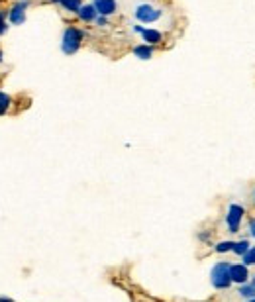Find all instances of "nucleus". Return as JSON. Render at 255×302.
Listing matches in <instances>:
<instances>
[{
    "mask_svg": "<svg viewBox=\"0 0 255 302\" xmlns=\"http://www.w3.org/2000/svg\"><path fill=\"white\" fill-rule=\"evenodd\" d=\"M230 269H232V263L228 261H220L212 267L210 271V283L214 288L218 290H226L232 285V275H230Z\"/></svg>",
    "mask_w": 255,
    "mask_h": 302,
    "instance_id": "f257e3e1",
    "label": "nucleus"
},
{
    "mask_svg": "<svg viewBox=\"0 0 255 302\" xmlns=\"http://www.w3.org/2000/svg\"><path fill=\"white\" fill-rule=\"evenodd\" d=\"M134 16L135 20L141 22V24H155L163 18V10L155 4H151V2H139V4H135Z\"/></svg>",
    "mask_w": 255,
    "mask_h": 302,
    "instance_id": "f03ea898",
    "label": "nucleus"
},
{
    "mask_svg": "<svg viewBox=\"0 0 255 302\" xmlns=\"http://www.w3.org/2000/svg\"><path fill=\"white\" fill-rule=\"evenodd\" d=\"M83 37H85V33L79 30V28L69 26L67 30L63 31V40H61L63 53L65 55H75L77 51H79V47H81V44H83Z\"/></svg>",
    "mask_w": 255,
    "mask_h": 302,
    "instance_id": "7ed1b4c3",
    "label": "nucleus"
},
{
    "mask_svg": "<svg viewBox=\"0 0 255 302\" xmlns=\"http://www.w3.org/2000/svg\"><path fill=\"white\" fill-rule=\"evenodd\" d=\"M243 214H245V208L241 204H230L228 206V212H226V228H228V232H232V234L240 232Z\"/></svg>",
    "mask_w": 255,
    "mask_h": 302,
    "instance_id": "20e7f679",
    "label": "nucleus"
},
{
    "mask_svg": "<svg viewBox=\"0 0 255 302\" xmlns=\"http://www.w3.org/2000/svg\"><path fill=\"white\" fill-rule=\"evenodd\" d=\"M134 31H137V33L143 37V42H145V44H150V46H157V44H161V42H163V33H161L159 30L134 26Z\"/></svg>",
    "mask_w": 255,
    "mask_h": 302,
    "instance_id": "39448f33",
    "label": "nucleus"
},
{
    "mask_svg": "<svg viewBox=\"0 0 255 302\" xmlns=\"http://www.w3.org/2000/svg\"><path fill=\"white\" fill-rule=\"evenodd\" d=\"M28 0H22V2H16L14 6H12V10L8 12V18H10V22L14 24V26H20V24H24L26 22V8H28Z\"/></svg>",
    "mask_w": 255,
    "mask_h": 302,
    "instance_id": "423d86ee",
    "label": "nucleus"
},
{
    "mask_svg": "<svg viewBox=\"0 0 255 302\" xmlns=\"http://www.w3.org/2000/svg\"><path fill=\"white\" fill-rule=\"evenodd\" d=\"M230 275H232V283L243 285V283H247V279H249V269H247V265H243V263H236V265H232Z\"/></svg>",
    "mask_w": 255,
    "mask_h": 302,
    "instance_id": "0eeeda50",
    "label": "nucleus"
},
{
    "mask_svg": "<svg viewBox=\"0 0 255 302\" xmlns=\"http://www.w3.org/2000/svg\"><path fill=\"white\" fill-rule=\"evenodd\" d=\"M92 4H94L98 16H106V18L112 16L118 10V2H116V0H94Z\"/></svg>",
    "mask_w": 255,
    "mask_h": 302,
    "instance_id": "6e6552de",
    "label": "nucleus"
},
{
    "mask_svg": "<svg viewBox=\"0 0 255 302\" xmlns=\"http://www.w3.org/2000/svg\"><path fill=\"white\" fill-rule=\"evenodd\" d=\"M77 16H79L83 22H94V20L98 18V12H96L94 4H83V6L79 8Z\"/></svg>",
    "mask_w": 255,
    "mask_h": 302,
    "instance_id": "1a4fd4ad",
    "label": "nucleus"
},
{
    "mask_svg": "<svg viewBox=\"0 0 255 302\" xmlns=\"http://www.w3.org/2000/svg\"><path fill=\"white\" fill-rule=\"evenodd\" d=\"M134 55L137 59H143V61L151 59L153 57V46H150V44H139V46L134 47Z\"/></svg>",
    "mask_w": 255,
    "mask_h": 302,
    "instance_id": "9d476101",
    "label": "nucleus"
},
{
    "mask_svg": "<svg viewBox=\"0 0 255 302\" xmlns=\"http://www.w3.org/2000/svg\"><path fill=\"white\" fill-rule=\"evenodd\" d=\"M238 294L245 300H251V298H255V285L253 283H243L238 288Z\"/></svg>",
    "mask_w": 255,
    "mask_h": 302,
    "instance_id": "9b49d317",
    "label": "nucleus"
},
{
    "mask_svg": "<svg viewBox=\"0 0 255 302\" xmlns=\"http://www.w3.org/2000/svg\"><path fill=\"white\" fill-rule=\"evenodd\" d=\"M251 249V243H249V240H240V242H236L234 243V253L236 255H240V257H243L247 251Z\"/></svg>",
    "mask_w": 255,
    "mask_h": 302,
    "instance_id": "f8f14e48",
    "label": "nucleus"
},
{
    "mask_svg": "<svg viewBox=\"0 0 255 302\" xmlns=\"http://www.w3.org/2000/svg\"><path fill=\"white\" fill-rule=\"evenodd\" d=\"M61 6L67 10V12H79V8L83 6V0H61Z\"/></svg>",
    "mask_w": 255,
    "mask_h": 302,
    "instance_id": "ddd939ff",
    "label": "nucleus"
},
{
    "mask_svg": "<svg viewBox=\"0 0 255 302\" xmlns=\"http://www.w3.org/2000/svg\"><path fill=\"white\" fill-rule=\"evenodd\" d=\"M234 243L236 242H232V240H224V242H220V243H216V253H228V251H234Z\"/></svg>",
    "mask_w": 255,
    "mask_h": 302,
    "instance_id": "4468645a",
    "label": "nucleus"
},
{
    "mask_svg": "<svg viewBox=\"0 0 255 302\" xmlns=\"http://www.w3.org/2000/svg\"><path fill=\"white\" fill-rule=\"evenodd\" d=\"M10 102H12V100H10V96H8L6 92L0 91V114H4V112L10 108Z\"/></svg>",
    "mask_w": 255,
    "mask_h": 302,
    "instance_id": "2eb2a0df",
    "label": "nucleus"
},
{
    "mask_svg": "<svg viewBox=\"0 0 255 302\" xmlns=\"http://www.w3.org/2000/svg\"><path fill=\"white\" fill-rule=\"evenodd\" d=\"M241 263H243V265H247V267H249V265H255V247H251L245 255L241 257Z\"/></svg>",
    "mask_w": 255,
    "mask_h": 302,
    "instance_id": "dca6fc26",
    "label": "nucleus"
},
{
    "mask_svg": "<svg viewBox=\"0 0 255 302\" xmlns=\"http://www.w3.org/2000/svg\"><path fill=\"white\" fill-rule=\"evenodd\" d=\"M6 30H8V26H6V14L0 12V35H4Z\"/></svg>",
    "mask_w": 255,
    "mask_h": 302,
    "instance_id": "f3484780",
    "label": "nucleus"
},
{
    "mask_svg": "<svg viewBox=\"0 0 255 302\" xmlns=\"http://www.w3.org/2000/svg\"><path fill=\"white\" fill-rule=\"evenodd\" d=\"M94 22H96L98 26H108V18H106V16H98Z\"/></svg>",
    "mask_w": 255,
    "mask_h": 302,
    "instance_id": "a211bd4d",
    "label": "nucleus"
},
{
    "mask_svg": "<svg viewBox=\"0 0 255 302\" xmlns=\"http://www.w3.org/2000/svg\"><path fill=\"white\" fill-rule=\"evenodd\" d=\"M249 234H251V238H255V218L249 222Z\"/></svg>",
    "mask_w": 255,
    "mask_h": 302,
    "instance_id": "6ab92c4d",
    "label": "nucleus"
},
{
    "mask_svg": "<svg viewBox=\"0 0 255 302\" xmlns=\"http://www.w3.org/2000/svg\"><path fill=\"white\" fill-rule=\"evenodd\" d=\"M0 302H12V300H8V298H0Z\"/></svg>",
    "mask_w": 255,
    "mask_h": 302,
    "instance_id": "aec40b11",
    "label": "nucleus"
},
{
    "mask_svg": "<svg viewBox=\"0 0 255 302\" xmlns=\"http://www.w3.org/2000/svg\"><path fill=\"white\" fill-rule=\"evenodd\" d=\"M245 302H255V298H251V300H245Z\"/></svg>",
    "mask_w": 255,
    "mask_h": 302,
    "instance_id": "412c9836",
    "label": "nucleus"
},
{
    "mask_svg": "<svg viewBox=\"0 0 255 302\" xmlns=\"http://www.w3.org/2000/svg\"><path fill=\"white\" fill-rule=\"evenodd\" d=\"M0 61H2V51H0Z\"/></svg>",
    "mask_w": 255,
    "mask_h": 302,
    "instance_id": "4be33fe9",
    "label": "nucleus"
},
{
    "mask_svg": "<svg viewBox=\"0 0 255 302\" xmlns=\"http://www.w3.org/2000/svg\"><path fill=\"white\" fill-rule=\"evenodd\" d=\"M51 2H61V0H51Z\"/></svg>",
    "mask_w": 255,
    "mask_h": 302,
    "instance_id": "5701e85b",
    "label": "nucleus"
},
{
    "mask_svg": "<svg viewBox=\"0 0 255 302\" xmlns=\"http://www.w3.org/2000/svg\"><path fill=\"white\" fill-rule=\"evenodd\" d=\"M253 202H255V193H253Z\"/></svg>",
    "mask_w": 255,
    "mask_h": 302,
    "instance_id": "b1692460",
    "label": "nucleus"
},
{
    "mask_svg": "<svg viewBox=\"0 0 255 302\" xmlns=\"http://www.w3.org/2000/svg\"><path fill=\"white\" fill-rule=\"evenodd\" d=\"M253 285H255V277H253Z\"/></svg>",
    "mask_w": 255,
    "mask_h": 302,
    "instance_id": "393cba45",
    "label": "nucleus"
}]
</instances>
